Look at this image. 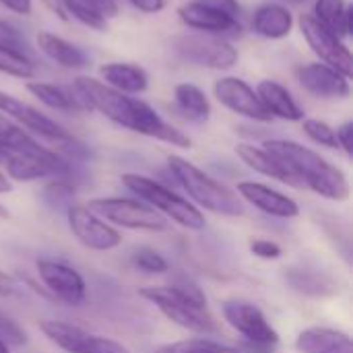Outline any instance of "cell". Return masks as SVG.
<instances>
[{"label":"cell","instance_id":"obj_1","mask_svg":"<svg viewBox=\"0 0 353 353\" xmlns=\"http://www.w3.org/2000/svg\"><path fill=\"white\" fill-rule=\"evenodd\" d=\"M72 87L81 95L89 112H99L114 124L130 132L170 143L172 147H180V149L192 147L190 137L178 130L176 126H172L170 122H165L155 112V108H151L147 101L134 95L120 93L93 77H77Z\"/></svg>","mask_w":353,"mask_h":353},{"label":"cell","instance_id":"obj_2","mask_svg":"<svg viewBox=\"0 0 353 353\" xmlns=\"http://www.w3.org/2000/svg\"><path fill=\"white\" fill-rule=\"evenodd\" d=\"M261 147L273 153L300 180L302 188H310L329 201H347L350 182L345 174L316 151L285 139H271L265 141Z\"/></svg>","mask_w":353,"mask_h":353},{"label":"cell","instance_id":"obj_3","mask_svg":"<svg viewBox=\"0 0 353 353\" xmlns=\"http://www.w3.org/2000/svg\"><path fill=\"white\" fill-rule=\"evenodd\" d=\"M139 296L151 302L153 306H157L163 316H168L172 323H176L182 329L201 335L219 331L215 316L207 308L205 294L201 292L199 285L190 281L176 283L170 288H143Z\"/></svg>","mask_w":353,"mask_h":353},{"label":"cell","instance_id":"obj_4","mask_svg":"<svg viewBox=\"0 0 353 353\" xmlns=\"http://www.w3.org/2000/svg\"><path fill=\"white\" fill-rule=\"evenodd\" d=\"M168 168H170L172 176L176 178V182L188 192V196L196 205L205 207L211 213L225 215V217L244 215V205H242L240 196L234 190H230L225 184L217 182L207 172H203L201 168L190 163L188 159H184L180 155H170Z\"/></svg>","mask_w":353,"mask_h":353},{"label":"cell","instance_id":"obj_5","mask_svg":"<svg viewBox=\"0 0 353 353\" xmlns=\"http://www.w3.org/2000/svg\"><path fill=\"white\" fill-rule=\"evenodd\" d=\"M122 182L141 201H145L149 207H153L157 213H163L165 217H170L178 225L188 228V230H203L205 228L203 213L194 205H190L186 199H182L178 192L159 184L157 180L141 176V174H124Z\"/></svg>","mask_w":353,"mask_h":353},{"label":"cell","instance_id":"obj_6","mask_svg":"<svg viewBox=\"0 0 353 353\" xmlns=\"http://www.w3.org/2000/svg\"><path fill=\"white\" fill-rule=\"evenodd\" d=\"M180 21L194 31L236 37L242 35V6L238 0H188L178 8Z\"/></svg>","mask_w":353,"mask_h":353},{"label":"cell","instance_id":"obj_7","mask_svg":"<svg viewBox=\"0 0 353 353\" xmlns=\"http://www.w3.org/2000/svg\"><path fill=\"white\" fill-rule=\"evenodd\" d=\"M170 48L180 60L213 70H230L240 60L232 41L209 33H180L172 37Z\"/></svg>","mask_w":353,"mask_h":353},{"label":"cell","instance_id":"obj_8","mask_svg":"<svg viewBox=\"0 0 353 353\" xmlns=\"http://www.w3.org/2000/svg\"><path fill=\"white\" fill-rule=\"evenodd\" d=\"M91 213H95L97 217L114 223V225H122L128 230H143V232H165L168 230V221L149 205H145L143 201H134V199H93L85 205Z\"/></svg>","mask_w":353,"mask_h":353},{"label":"cell","instance_id":"obj_9","mask_svg":"<svg viewBox=\"0 0 353 353\" xmlns=\"http://www.w3.org/2000/svg\"><path fill=\"white\" fill-rule=\"evenodd\" d=\"M298 25L306 43L321 58V62L352 79L353 56L347 43L341 37H337L331 29H327L323 23H319L312 14H302Z\"/></svg>","mask_w":353,"mask_h":353},{"label":"cell","instance_id":"obj_10","mask_svg":"<svg viewBox=\"0 0 353 353\" xmlns=\"http://www.w3.org/2000/svg\"><path fill=\"white\" fill-rule=\"evenodd\" d=\"M0 165L6 170L8 178L17 182H31L48 176L68 174V163L48 147L31 153H0Z\"/></svg>","mask_w":353,"mask_h":353},{"label":"cell","instance_id":"obj_11","mask_svg":"<svg viewBox=\"0 0 353 353\" xmlns=\"http://www.w3.org/2000/svg\"><path fill=\"white\" fill-rule=\"evenodd\" d=\"M39 329L52 343H56L60 350L68 353H130L126 345L114 339L87 333L81 327H74L68 323L41 321Z\"/></svg>","mask_w":353,"mask_h":353},{"label":"cell","instance_id":"obj_12","mask_svg":"<svg viewBox=\"0 0 353 353\" xmlns=\"http://www.w3.org/2000/svg\"><path fill=\"white\" fill-rule=\"evenodd\" d=\"M0 114L10 118L19 126H23L27 132H33L41 139H48L54 143H68V145L74 143V139L56 120H52L37 108L29 105L27 101H23L6 91H0Z\"/></svg>","mask_w":353,"mask_h":353},{"label":"cell","instance_id":"obj_13","mask_svg":"<svg viewBox=\"0 0 353 353\" xmlns=\"http://www.w3.org/2000/svg\"><path fill=\"white\" fill-rule=\"evenodd\" d=\"M68 228L74 238L89 250H114L122 244V234L105 223L101 217L91 213L85 205H70L66 209Z\"/></svg>","mask_w":353,"mask_h":353},{"label":"cell","instance_id":"obj_14","mask_svg":"<svg viewBox=\"0 0 353 353\" xmlns=\"http://www.w3.org/2000/svg\"><path fill=\"white\" fill-rule=\"evenodd\" d=\"M213 93L223 108H228L230 112H234L238 116H244L254 122H271L273 120L267 114V110L263 108L254 87H250L240 77H221L219 81H215Z\"/></svg>","mask_w":353,"mask_h":353},{"label":"cell","instance_id":"obj_15","mask_svg":"<svg viewBox=\"0 0 353 353\" xmlns=\"http://www.w3.org/2000/svg\"><path fill=\"white\" fill-rule=\"evenodd\" d=\"M223 319L232 329H236L246 341L256 343H279V333L269 325L263 310L244 300H230L223 304Z\"/></svg>","mask_w":353,"mask_h":353},{"label":"cell","instance_id":"obj_16","mask_svg":"<svg viewBox=\"0 0 353 353\" xmlns=\"http://www.w3.org/2000/svg\"><path fill=\"white\" fill-rule=\"evenodd\" d=\"M37 275L52 298L68 306H81L85 302L87 290L77 269L56 261H37Z\"/></svg>","mask_w":353,"mask_h":353},{"label":"cell","instance_id":"obj_17","mask_svg":"<svg viewBox=\"0 0 353 353\" xmlns=\"http://www.w3.org/2000/svg\"><path fill=\"white\" fill-rule=\"evenodd\" d=\"M296 79L304 91L321 99H345L352 93L350 79L323 62H310L298 66Z\"/></svg>","mask_w":353,"mask_h":353},{"label":"cell","instance_id":"obj_18","mask_svg":"<svg viewBox=\"0 0 353 353\" xmlns=\"http://www.w3.org/2000/svg\"><path fill=\"white\" fill-rule=\"evenodd\" d=\"M238 192L246 203L254 205L259 211L271 215V217H279V219H294L298 217L300 213V207L294 199H290L288 194L267 186V184H261V182H240L238 186Z\"/></svg>","mask_w":353,"mask_h":353},{"label":"cell","instance_id":"obj_19","mask_svg":"<svg viewBox=\"0 0 353 353\" xmlns=\"http://www.w3.org/2000/svg\"><path fill=\"white\" fill-rule=\"evenodd\" d=\"M254 91H256L263 108L267 110V114L271 118H279V120H288V122H302L304 120L302 105L296 101V97L290 93V89L283 87L279 81L263 79Z\"/></svg>","mask_w":353,"mask_h":353},{"label":"cell","instance_id":"obj_20","mask_svg":"<svg viewBox=\"0 0 353 353\" xmlns=\"http://www.w3.org/2000/svg\"><path fill=\"white\" fill-rule=\"evenodd\" d=\"M236 155L254 172L267 176V178H273L281 184H288L292 188H302L300 180L273 155L269 153L265 147H256V145H250V143H240L236 145Z\"/></svg>","mask_w":353,"mask_h":353},{"label":"cell","instance_id":"obj_21","mask_svg":"<svg viewBox=\"0 0 353 353\" xmlns=\"http://www.w3.org/2000/svg\"><path fill=\"white\" fill-rule=\"evenodd\" d=\"M99 77L103 85L126 95H139L149 89L147 70L132 62H108L99 66Z\"/></svg>","mask_w":353,"mask_h":353},{"label":"cell","instance_id":"obj_22","mask_svg":"<svg viewBox=\"0 0 353 353\" xmlns=\"http://www.w3.org/2000/svg\"><path fill=\"white\" fill-rule=\"evenodd\" d=\"M294 14L285 4L279 2H263L254 8L252 29L256 35L265 39H283L294 29Z\"/></svg>","mask_w":353,"mask_h":353},{"label":"cell","instance_id":"obj_23","mask_svg":"<svg viewBox=\"0 0 353 353\" xmlns=\"http://www.w3.org/2000/svg\"><path fill=\"white\" fill-rule=\"evenodd\" d=\"M300 353H353V343L347 333L329 327H310L296 339Z\"/></svg>","mask_w":353,"mask_h":353},{"label":"cell","instance_id":"obj_24","mask_svg":"<svg viewBox=\"0 0 353 353\" xmlns=\"http://www.w3.org/2000/svg\"><path fill=\"white\" fill-rule=\"evenodd\" d=\"M37 48L46 58H50L52 62H56L58 66L68 68V70H79L89 64V56L79 46H74L72 41H68L52 31L37 33Z\"/></svg>","mask_w":353,"mask_h":353},{"label":"cell","instance_id":"obj_25","mask_svg":"<svg viewBox=\"0 0 353 353\" xmlns=\"http://www.w3.org/2000/svg\"><path fill=\"white\" fill-rule=\"evenodd\" d=\"M27 91L46 108L56 110V112H89L81 95L74 91V87H60L54 83H43V81H27Z\"/></svg>","mask_w":353,"mask_h":353},{"label":"cell","instance_id":"obj_26","mask_svg":"<svg viewBox=\"0 0 353 353\" xmlns=\"http://www.w3.org/2000/svg\"><path fill=\"white\" fill-rule=\"evenodd\" d=\"M174 99L180 114L194 124H203L211 118V101L207 93L192 83H178L174 87Z\"/></svg>","mask_w":353,"mask_h":353},{"label":"cell","instance_id":"obj_27","mask_svg":"<svg viewBox=\"0 0 353 353\" xmlns=\"http://www.w3.org/2000/svg\"><path fill=\"white\" fill-rule=\"evenodd\" d=\"M352 14L353 8L347 0H316L312 12L319 23H323L341 39L352 35Z\"/></svg>","mask_w":353,"mask_h":353},{"label":"cell","instance_id":"obj_28","mask_svg":"<svg viewBox=\"0 0 353 353\" xmlns=\"http://www.w3.org/2000/svg\"><path fill=\"white\" fill-rule=\"evenodd\" d=\"M0 72L12 79L31 81L35 77V62L25 46L0 37Z\"/></svg>","mask_w":353,"mask_h":353},{"label":"cell","instance_id":"obj_29","mask_svg":"<svg viewBox=\"0 0 353 353\" xmlns=\"http://www.w3.org/2000/svg\"><path fill=\"white\" fill-rule=\"evenodd\" d=\"M43 145L35 141L23 126L0 114V153H31Z\"/></svg>","mask_w":353,"mask_h":353},{"label":"cell","instance_id":"obj_30","mask_svg":"<svg viewBox=\"0 0 353 353\" xmlns=\"http://www.w3.org/2000/svg\"><path fill=\"white\" fill-rule=\"evenodd\" d=\"M288 281L302 294H308V296H329V294H335V283L319 273V271H296L292 269L288 273Z\"/></svg>","mask_w":353,"mask_h":353},{"label":"cell","instance_id":"obj_31","mask_svg":"<svg viewBox=\"0 0 353 353\" xmlns=\"http://www.w3.org/2000/svg\"><path fill=\"white\" fill-rule=\"evenodd\" d=\"M155 353H240V350L223 345L213 339L199 337V339H186V341H176V343L163 345Z\"/></svg>","mask_w":353,"mask_h":353},{"label":"cell","instance_id":"obj_32","mask_svg":"<svg viewBox=\"0 0 353 353\" xmlns=\"http://www.w3.org/2000/svg\"><path fill=\"white\" fill-rule=\"evenodd\" d=\"M62 6H64V12L68 19H74L79 21L81 25L93 29V31H105L108 29V21L97 14L93 8H89L85 2L81 0H62Z\"/></svg>","mask_w":353,"mask_h":353},{"label":"cell","instance_id":"obj_33","mask_svg":"<svg viewBox=\"0 0 353 353\" xmlns=\"http://www.w3.org/2000/svg\"><path fill=\"white\" fill-rule=\"evenodd\" d=\"M302 130L304 134L314 141L316 145L321 147H327V149H339L337 147V137H335V128L331 124H327L325 120H319V118H304L302 120Z\"/></svg>","mask_w":353,"mask_h":353},{"label":"cell","instance_id":"obj_34","mask_svg":"<svg viewBox=\"0 0 353 353\" xmlns=\"http://www.w3.org/2000/svg\"><path fill=\"white\" fill-rule=\"evenodd\" d=\"M132 265L139 269V271H145V273H165L168 271V261L153 248H139L134 250L132 254Z\"/></svg>","mask_w":353,"mask_h":353},{"label":"cell","instance_id":"obj_35","mask_svg":"<svg viewBox=\"0 0 353 353\" xmlns=\"http://www.w3.org/2000/svg\"><path fill=\"white\" fill-rule=\"evenodd\" d=\"M0 341L10 343V345H25L27 343L25 331L10 316H6L2 312H0Z\"/></svg>","mask_w":353,"mask_h":353},{"label":"cell","instance_id":"obj_36","mask_svg":"<svg viewBox=\"0 0 353 353\" xmlns=\"http://www.w3.org/2000/svg\"><path fill=\"white\" fill-rule=\"evenodd\" d=\"M250 250L254 256L265 259V261H275L281 256V246L273 240H265V238H256L250 242Z\"/></svg>","mask_w":353,"mask_h":353},{"label":"cell","instance_id":"obj_37","mask_svg":"<svg viewBox=\"0 0 353 353\" xmlns=\"http://www.w3.org/2000/svg\"><path fill=\"white\" fill-rule=\"evenodd\" d=\"M335 137H337V147L345 153V155H352L353 153V122H343L337 130H335Z\"/></svg>","mask_w":353,"mask_h":353},{"label":"cell","instance_id":"obj_38","mask_svg":"<svg viewBox=\"0 0 353 353\" xmlns=\"http://www.w3.org/2000/svg\"><path fill=\"white\" fill-rule=\"evenodd\" d=\"M81 2H85L89 8H93L97 14H101L105 21L114 19L118 14V2L116 0H81Z\"/></svg>","mask_w":353,"mask_h":353},{"label":"cell","instance_id":"obj_39","mask_svg":"<svg viewBox=\"0 0 353 353\" xmlns=\"http://www.w3.org/2000/svg\"><path fill=\"white\" fill-rule=\"evenodd\" d=\"M21 283L12 277V275H8V273H4V271H0V298H12V296H19L21 294Z\"/></svg>","mask_w":353,"mask_h":353},{"label":"cell","instance_id":"obj_40","mask_svg":"<svg viewBox=\"0 0 353 353\" xmlns=\"http://www.w3.org/2000/svg\"><path fill=\"white\" fill-rule=\"evenodd\" d=\"M0 4L14 12V14H23V17H29L31 10H33V0H0Z\"/></svg>","mask_w":353,"mask_h":353},{"label":"cell","instance_id":"obj_41","mask_svg":"<svg viewBox=\"0 0 353 353\" xmlns=\"http://www.w3.org/2000/svg\"><path fill=\"white\" fill-rule=\"evenodd\" d=\"M128 2L145 14H155V12L163 10V6H165V0H128Z\"/></svg>","mask_w":353,"mask_h":353},{"label":"cell","instance_id":"obj_42","mask_svg":"<svg viewBox=\"0 0 353 353\" xmlns=\"http://www.w3.org/2000/svg\"><path fill=\"white\" fill-rule=\"evenodd\" d=\"M277 345H271V343H256V341H242L240 343V353H275Z\"/></svg>","mask_w":353,"mask_h":353},{"label":"cell","instance_id":"obj_43","mask_svg":"<svg viewBox=\"0 0 353 353\" xmlns=\"http://www.w3.org/2000/svg\"><path fill=\"white\" fill-rule=\"evenodd\" d=\"M60 21H68V17H66V12H64V6H62V0H41Z\"/></svg>","mask_w":353,"mask_h":353},{"label":"cell","instance_id":"obj_44","mask_svg":"<svg viewBox=\"0 0 353 353\" xmlns=\"http://www.w3.org/2000/svg\"><path fill=\"white\" fill-rule=\"evenodd\" d=\"M10 190H12L10 182H8V180H6V176L0 172V194H2V192H10Z\"/></svg>","mask_w":353,"mask_h":353},{"label":"cell","instance_id":"obj_45","mask_svg":"<svg viewBox=\"0 0 353 353\" xmlns=\"http://www.w3.org/2000/svg\"><path fill=\"white\" fill-rule=\"evenodd\" d=\"M8 217H10V213H8V211H6V209L0 205V219H8Z\"/></svg>","mask_w":353,"mask_h":353},{"label":"cell","instance_id":"obj_46","mask_svg":"<svg viewBox=\"0 0 353 353\" xmlns=\"http://www.w3.org/2000/svg\"><path fill=\"white\" fill-rule=\"evenodd\" d=\"M0 353H10L8 347H6V343H2V341H0Z\"/></svg>","mask_w":353,"mask_h":353},{"label":"cell","instance_id":"obj_47","mask_svg":"<svg viewBox=\"0 0 353 353\" xmlns=\"http://www.w3.org/2000/svg\"><path fill=\"white\" fill-rule=\"evenodd\" d=\"M290 2H294V4H302V2H306V0H290Z\"/></svg>","mask_w":353,"mask_h":353}]
</instances>
